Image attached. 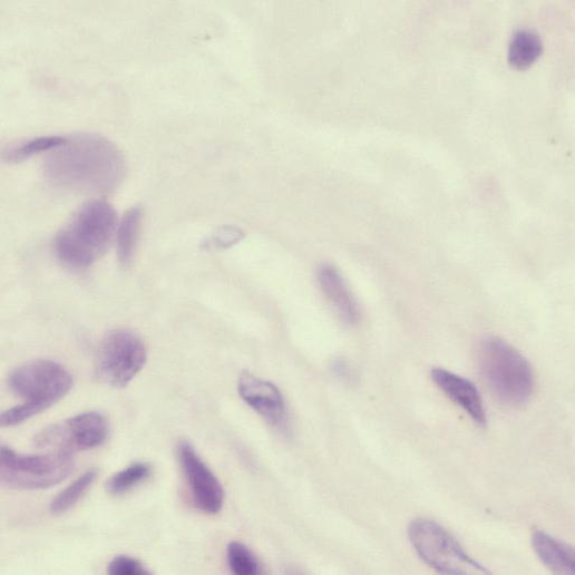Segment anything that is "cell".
Instances as JSON below:
<instances>
[{"label":"cell","mask_w":575,"mask_h":575,"mask_svg":"<svg viewBox=\"0 0 575 575\" xmlns=\"http://www.w3.org/2000/svg\"><path fill=\"white\" fill-rule=\"evenodd\" d=\"M542 53L543 43L537 35L518 31L508 48V64L517 70H526L539 59Z\"/></svg>","instance_id":"obj_14"},{"label":"cell","mask_w":575,"mask_h":575,"mask_svg":"<svg viewBox=\"0 0 575 575\" xmlns=\"http://www.w3.org/2000/svg\"><path fill=\"white\" fill-rule=\"evenodd\" d=\"M478 364L490 391L508 406L526 403L535 388L528 361L506 341L487 338L479 348Z\"/></svg>","instance_id":"obj_4"},{"label":"cell","mask_w":575,"mask_h":575,"mask_svg":"<svg viewBox=\"0 0 575 575\" xmlns=\"http://www.w3.org/2000/svg\"><path fill=\"white\" fill-rule=\"evenodd\" d=\"M50 182L59 187L97 193L116 189L126 174L120 149L109 139L94 134L67 138L45 163Z\"/></svg>","instance_id":"obj_1"},{"label":"cell","mask_w":575,"mask_h":575,"mask_svg":"<svg viewBox=\"0 0 575 575\" xmlns=\"http://www.w3.org/2000/svg\"><path fill=\"white\" fill-rule=\"evenodd\" d=\"M117 226V214L105 201L85 204L59 232L55 242L58 259L68 267L91 266L108 248Z\"/></svg>","instance_id":"obj_2"},{"label":"cell","mask_w":575,"mask_h":575,"mask_svg":"<svg viewBox=\"0 0 575 575\" xmlns=\"http://www.w3.org/2000/svg\"><path fill=\"white\" fill-rule=\"evenodd\" d=\"M227 563L231 571L236 575H256L262 572L261 564L255 555L240 542L228 544Z\"/></svg>","instance_id":"obj_19"},{"label":"cell","mask_w":575,"mask_h":575,"mask_svg":"<svg viewBox=\"0 0 575 575\" xmlns=\"http://www.w3.org/2000/svg\"><path fill=\"white\" fill-rule=\"evenodd\" d=\"M72 454L53 451L47 455H22L2 447L0 480L23 490H41L62 483L74 470Z\"/></svg>","instance_id":"obj_6"},{"label":"cell","mask_w":575,"mask_h":575,"mask_svg":"<svg viewBox=\"0 0 575 575\" xmlns=\"http://www.w3.org/2000/svg\"><path fill=\"white\" fill-rule=\"evenodd\" d=\"M431 379L444 394L461 408L476 425L480 427L487 425L480 392L471 381L441 368L432 370Z\"/></svg>","instance_id":"obj_12"},{"label":"cell","mask_w":575,"mask_h":575,"mask_svg":"<svg viewBox=\"0 0 575 575\" xmlns=\"http://www.w3.org/2000/svg\"><path fill=\"white\" fill-rule=\"evenodd\" d=\"M321 290L339 319L349 327L361 322L360 305L341 271L331 263L318 270Z\"/></svg>","instance_id":"obj_11"},{"label":"cell","mask_w":575,"mask_h":575,"mask_svg":"<svg viewBox=\"0 0 575 575\" xmlns=\"http://www.w3.org/2000/svg\"><path fill=\"white\" fill-rule=\"evenodd\" d=\"M108 573L111 575H148L149 571L138 559L119 555L109 563Z\"/></svg>","instance_id":"obj_20"},{"label":"cell","mask_w":575,"mask_h":575,"mask_svg":"<svg viewBox=\"0 0 575 575\" xmlns=\"http://www.w3.org/2000/svg\"><path fill=\"white\" fill-rule=\"evenodd\" d=\"M98 477V470L90 469L62 490L51 503L55 514H64L71 509L86 495Z\"/></svg>","instance_id":"obj_17"},{"label":"cell","mask_w":575,"mask_h":575,"mask_svg":"<svg viewBox=\"0 0 575 575\" xmlns=\"http://www.w3.org/2000/svg\"><path fill=\"white\" fill-rule=\"evenodd\" d=\"M11 391L23 403L2 415V427H16L61 401L74 388V378L61 364L39 360L14 370L9 380Z\"/></svg>","instance_id":"obj_3"},{"label":"cell","mask_w":575,"mask_h":575,"mask_svg":"<svg viewBox=\"0 0 575 575\" xmlns=\"http://www.w3.org/2000/svg\"><path fill=\"white\" fill-rule=\"evenodd\" d=\"M146 362L144 341L129 330H116L106 335L98 349L96 373L106 386L121 389L139 374Z\"/></svg>","instance_id":"obj_7"},{"label":"cell","mask_w":575,"mask_h":575,"mask_svg":"<svg viewBox=\"0 0 575 575\" xmlns=\"http://www.w3.org/2000/svg\"><path fill=\"white\" fill-rule=\"evenodd\" d=\"M237 389L242 400L270 425L276 428L286 426L285 401L274 384L243 372Z\"/></svg>","instance_id":"obj_10"},{"label":"cell","mask_w":575,"mask_h":575,"mask_svg":"<svg viewBox=\"0 0 575 575\" xmlns=\"http://www.w3.org/2000/svg\"><path fill=\"white\" fill-rule=\"evenodd\" d=\"M532 544L538 558L553 573H574L575 557L571 546L540 530L533 534Z\"/></svg>","instance_id":"obj_13"},{"label":"cell","mask_w":575,"mask_h":575,"mask_svg":"<svg viewBox=\"0 0 575 575\" xmlns=\"http://www.w3.org/2000/svg\"><path fill=\"white\" fill-rule=\"evenodd\" d=\"M143 221V209L131 207L123 216L118 228V257L123 265H128L136 253Z\"/></svg>","instance_id":"obj_15"},{"label":"cell","mask_w":575,"mask_h":575,"mask_svg":"<svg viewBox=\"0 0 575 575\" xmlns=\"http://www.w3.org/2000/svg\"><path fill=\"white\" fill-rule=\"evenodd\" d=\"M409 537L419 556L439 573L489 574V571L472 558L445 527L432 519L412 520Z\"/></svg>","instance_id":"obj_5"},{"label":"cell","mask_w":575,"mask_h":575,"mask_svg":"<svg viewBox=\"0 0 575 575\" xmlns=\"http://www.w3.org/2000/svg\"><path fill=\"white\" fill-rule=\"evenodd\" d=\"M243 236V233L236 227L226 226L222 227L215 237L216 244L227 247L235 244Z\"/></svg>","instance_id":"obj_21"},{"label":"cell","mask_w":575,"mask_h":575,"mask_svg":"<svg viewBox=\"0 0 575 575\" xmlns=\"http://www.w3.org/2000/svg\"><path fill=\"white\" fill-rule=\"evenodd\" d=\"M177 458L196 508L208 515L217 514L224 504V489L217 477L186 440L179 441Z\"/></svg>","instance_id":"obj_9"},{"label":"cell","mask_w":575,"mask_h":575,"mask_svg":"<svg viewBox=\"0 0 575 575\" xmlns=\"http://www.w3.org/2000/svg\"><path fill=\"white\" fill-rule=\"evenodd\" d=\"M109 433L108 421L101 413L86 412L62 423L50 426L35 439L38 448H53L72 454L101 446Z\"/></svg>","instance_id":"obj_8"},{"label":"cell","mask_w":575,"mask_h":575,"mask_svg":"<svg viewBox=\"0 0 575 575\" xmlns=\"http://www.w3.org/2000/svg\"><path fill=\"white\" fill-rule=\"evenodd\" d=\"M67 142L66 137L61 136H45L28 140L21 146L13 147L4 153L3 157L9 163H19L27 158L43 152H52Z\"/></svg>","instance_id":"obj_18"},{"label":"cell","mask_w":575,"mask_h":575,"mask_svg":"<svg viewBox=\"0 0 575 575\" xmlns=\"http://www.w3.org/2000/svg\"><path fill=\"white\" fill-rule=\"evenodd\" d=\"M152 466L147 462H135L124 470L115 474L106 485L111 495H124L134 489L139 484L147 480L152 475Z\"/></svg>","instance_id":"obj_16"}]
</instances>
